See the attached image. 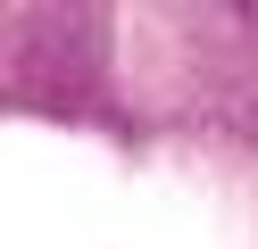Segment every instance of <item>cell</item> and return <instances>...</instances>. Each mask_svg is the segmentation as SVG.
Returning <instances> with one entry per match:
<instances>
[]
</instances>
